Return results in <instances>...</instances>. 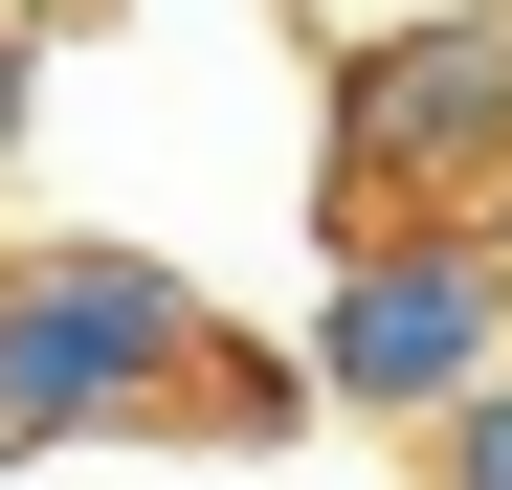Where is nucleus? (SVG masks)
Returning a JSON list of instances; mask_svg holds the SVG:
<instances>
[{
    "mask_svg": "<svg viewBox=\"0 0 512 490\" xmlns=\"http://www.w3.org/2000/svg\"><path fill=\"white\" fill-rule=\"evenodd\" d=\"M290 357H312V424H446L512 357V223H334Z\"/></svg>",
    "mask_w": 512,
    "mask_h": 490,
    "instance_id": "nucleus-3",
    "label": "nucleus"
},
{
    "mask_svg": "<svg viewBox=\"0 0 512 490\" xmlns=\"http://www.w3.org/2000/svg\"><path fill=\"white\" fill-rule=\"evenodd\" d=\"M401 446H423V490H512V357L446 401V424H401Z\"/></svg>",
    "mask_w": 512,
    "mask_h": 490,
    "instance_id": "nucleus-4",
    "label": "nucleus"
},
{
    "mask_svg": "<svg viewBox=\"0 0 512 490\" xmlns=\"http://www.w3.org/2000/svg\"><path fill=\"white\" fill-rule=\"evenodd\" d=\"M0 23H45V45H67V23H112V0H0Z\"/></svg>",
    "mask_w": 512,
    "mask_h": 490,
    "instance_id": "nucleus-6",
    "label": "nucleus"
},
{
    "mask_svg": "<svg viewBox=\"0 0 512 490\" xmlns=\"http://www.w3.org/2000/svg\"><path fill=\"white\" fill-rule=\"evenodd\" d=\"M290 446L312 424V357H245L223 290L179 268L156 223H23L0 245V468H67V446Z\"/></svg>",
    "mask_w": 512,
    "mask_h": 490,
    "instance_id": "nucleus-1",
    "label": "nucleus"
},
{
    "mask_svg": "<svg viewBox=\"0 0 512 490\" xmlns=\"http://www.w3.org/2000/svg\"><path fill=\"white\" fill-rule=\"evenodd\" d=\"M312 223H512V0H379L312 45Z\"/></svg>",
    "mask_w": 512,
    "mask_h": 490,
    "instance_id": "nucleus-2",
    "label": "nucleus"
},
{
    "mask_svg": "<svg viewBox=\"0 0 512 490\" xmlns=\"http://www.w3.org/2000/svg\"><path fill=\"white\" fill-rule=\"evenodd\" d=\"M23 134H45V23H0V179H23Z\"/></svg>",
    "mask_w": 512,
    "mask_h": 490,
    "instance_id": "nucleus-5",
    "label": "nucleus"
}]
</instances>
